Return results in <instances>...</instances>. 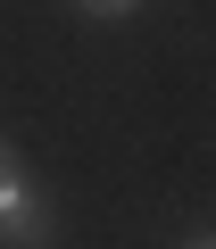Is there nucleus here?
I'll use <instances>...</instances> for the list:
<instances>
[{
    "mask_svg": "<svg viewBox=\"0 0 216 249\" xmlns=\"http://www.w3.org/2000/svg\"><path fill=\"white\" fill-rule=\"evenodd\" d=\"M0 249H58V208H50V191H9L0 199Z\"/></svg>",
    "mask_w": 216,
    "mask_h": 249,
    "instance_id": "nucleus-1",
    "label": "nucleus"
},
{
    "mask_svg": "<svg viewBox=\"0 0 216 249\" xmlns=\"http://www.w3.org/2000/svg\"><path fill=\"white\" fill-rule=\"evenodd\" d=\"M9 191H25V158H17L9 133H0V199H9Z\"/></svg>",
    "mask_w": 216,
    "mask_h": 249,
    "instance_id": "nucleus-2",
    "label": "nucleus"
},
{
    "mask_svg": "<svg viewBox=\"0 0 216 249\" xmlns=\"http://www.w3.org/2000/svg\"><path fill=\"white\" fill-rule=\"evenodd\" d=\"M75 9H83V17H133L142 0H75Z\"/></svg>",
    "mask_w": 216,
    "mask_h": 249,
    "instance_id": "nucleus-3",
    "label": "nucleus"
},
{
    "mask_svg": "<svg viewBox=\"0 0 216 249\" xmlns=\"http://www.w3.org/2000/svg\"><path fill=\"white\" fill-rule=\"evenodd\" d=\"M183 249H216V232H191V241H183Z\"/></svg>",
    "mask_w": 216,
    "mask_h": 249,
    "instance_id": "nucleus-4",
    "label": "nucleus"
}]
</instances>
